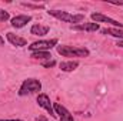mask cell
Here are the masks:
<instances>
[{
	"instance_id": "obj_1",
	"label": "cell",
	"mask_w": 123,
	"mask_h": 121,
	"mask_svg": "<svg viewBox=\"0 0 123 121\" xmlns=\"http://www.w3.org/2000/svg\"><path fill=\"white\" fill-rule=\"evenodd\" d=\"M57 53L63 57H87L90 51L85 47H72V46H57Z\"/></svg>"
},
{
	"instance_id": "obj_2",
	"label": "cell",
	"mask_w": 123,
	"mask_h": 121,
	"mask_svg": "<svg viewBox=\"0 0 123 121\" xmlns=\"http://www.w3.org/2000/svg\"><path fill=\"white\" fill-rule=\"evenodd\" d=\"M50 16L59 19L62 22H66V23H73V26L76 24H80L83 20H85V16L83 14H70L67 11H62V10H50L49 11Z\"/></svg>"
},
{
	"instance_id": "obj_3",
	"label": "cell",
	"mask_w": 123,
	"mask_h": 121,
	"mask_svg": "<svg viewBox=\"0 0 123 121\" xmlns=\"http://www.w3.org/2000/svg\"><path fill=\"white\" fill-rule=\"evenodd\" d=\"M42 90V83L36 78H27L22 83L20 86V90H19V95H30V94H34L37 91Z\"/></svg>"
},
{
	"instance_id": "obj_4",
	"label": "cell",
	"mask_w": 123,
	"mask_h": 121,
	"mask_svg": "<svg viewBox=\"0 0 123 121\" xmlns=\"http://www.w3.org/2000/svg\"><path fill=\"white\" fill-rule=\"evenodd\" d=\"M57 44V38H52V40H39V41H34L29 46L31 51H47L50 50L52 47H55Z\"/></svg>"
},
{
	"instance_id": "obj_5",
	"label": "cell",
	"mask_w": 123,
	"mask_h": 121,
	"mask_svg": "<svg viewBox=\"0 0 123 121\" xmlns=\"http://www.w3.org/2000/svg\"><path fill=\"white\" fill-rule=\"evenodd\" d=\"M92 20L93 22H96V23H107V24H112V26H115V29H122V23H119V22H116L115 19H110V17H107V16H105V14H102V13H92Z\"/></svg>"
},
{
	"instance_id": "obj_6",
	"label": "cell",
	"mask_w": 123,
	"mask_h": 121,
	"mask_svg": "<svg viewBox=\"0 0 123 121\" xmlns=\"http://www.w3.org/2000/svg\"><path fill=\"white\" fill-rule=\"evenodd\" d=\"M37 104H39V107L44 108L52 117H56L55 108H53V105H52V103H50V98H49L46 94H39V95H37Z\"/></svg>"
},
{
	"instance_id": "obj_7",
	"label": "cell",
	"mask_w": 123,
	"mask_h": 121,
	"mask_svg": "<svg viewBox=\"0 0 123 121\" xmlns=\"http://www.w3.org/2000/svg\"><path fill=\"white\" fill-rule=\"evenodd\" d=\"M53 108H55V113H56V114H59V120H60V121H74V120H73V116L69 113V110H67L66 107H63L62 104L55 103Z\"/></svg>"
},
{
	"instance_id": "obj_8",
	"label": "cell",
	"mask_w": 123,
	"mask_h": 121,
	"mask_svg": "<svg viewBox=\"0 0 123 121\" xmlns=\"http://www.w3.org/2000/svg\"><path fill=\"white\" fill-rule=\"evenodd\" d=\"M10 22H12V26H13V27H16V29H22V27H25L29 22H31V17L30 16H26V14H22V16H16V17H13Z\"/></svg>"
},
{
	"instance_id": "obj_9",
	"label": "cell",
	"mask_w": 123,
	"mask_h": 121,
	"mask_svg": "<svg viewBox=\"0 0 123 121\" xmlns=\"http://www.w3.org/2000/svg\"><path fill=\"white\" fill-rule=\"evenodd\" d=\"M72 29L77 31H97L100 27L97 23H80V24L72 26Z\"/></svg>"
},
{
	"instance_id": "obj_10",
	"label": "cell",
	"mask_w": 123,
	"mask_h": 121,
	"mask_svg": "<svg viewBox=\"0 0 123 121\" xmlns=\"http://www.w3.org/2000/svg\"><path fill=\"white\" fill-rule=\"evenodd\" d=\"M6 37H7V40H9L13 46H16V47H25V46L27 44V40H26V38L19 37V36H16V34H13V33H7Z\"/></svg>"
},
{
	"instance_id": "obj_11",
	"label": "cell",
	"mask_w": 123,
	"mask_h": 121,
	"mask_svg": "<svg viewBox=\"0 0 123 121\" xmlns=\"http://www.w3.org/2000/svg\"><path fill=\"white\" fill-rule=\"evenodd\" d=\"M30 33L34 36H44L49 33V27L47 26H42V24H33L30 29Z\"/></svg>"
},
{
	"instance_id": "obj_12",
	"label": "cell",
	"mask_w": 123,
	"mask_h": 121,
	"mask_svg": "<svg viewBox=\"0 0 123 121\" xmlns=\"http://www.w3.org/2000/svg\"><path fill=\"white\" fill-rule=\"evenodd\" d=\"M79 67V61H63L60 63L62 71H73Z\"/></svg>"
},
{
	"instance_id": "obj_13",
	"label": "cell",
	"mask_w": 123,
	"mask_h": 121,
	"mask_svg": "<svg viewBox=\"0 0 123 121\" xmlns=\"http://www.w3.org/2000/svg\"><path fill=\"white\" fill-rule=\"evenodd\" d=\"M103 34H109V36H113V37H117V38H120L123 40V29H103L102 30Z\"/></svg>"
},
{
	"instance_id": "obj_14",
	"label": "cell",
	"mask_w": 123,
	"mask_h": 121,
	"mask_svg": "<svg viewBox=\"0 0 123 121\" xmlns=\"http://www.w3.org/2000/svg\"><path fill=\"white\" fill-rule=\"evenodd\" d=\"M31 57L36 59V60H50L52 54L47 53V51H33L31 53Z\"/></svg>"
},
{
	"instance_id": "obj_15",
	"label": "cell",
	"mask_w": 123,
	"mask_h": 121,
	"mask_svg": "<svg viewBox=\"0 0 123 121\" xmlns=\"http://www.w3.org/2000/svg\"><path fill=\"white\" fill-rule=\"evenodd\" d=\"M9 19H10L9 13H7L6 10H1V9H0V22H7Z\"/></svg>"
},
{
	"instance_id": "obj_16",
	"label": "cell",
	"mask_w": 123,
	"mask_h": 121,
	"mask_svg": "<svg viewBox=\"0 0 123 121\" xmlns=\"http://www.w3.org/2000/svg\"><path fill=\"white\" fill-rule=\"evenodd\" d=\"M36 121H49L46 117H43V116H39L37 118H36Z\"/></svg>"
},
{
	"instance_id": "obj_17",
	"label": "cell",
	"mask_w": 123,
	"mask_h": 121,
	"mask_svg": "<svg viewBox=\"0 0 123 121\" xmlns=\"http://www.w3.org/2000/svg\"><path fill=\"white\" fill-rule=\"evenodd\" d=\"M43 66H44V67H52V66H55V61H50V63H43Z\"/></svg>"
},
{
	"instance_id": "obj_18",
	"label": "cell",
	"mask_w": 123,
	"mask_h": 121,
	"mask_svg": "<svg viewBox=\"0 0 123 121\" xmlns=\"http://www.w3.org/2000/svg\"><path fill=\"white\" fill-rule=\"evenodd\" d=\"M117 46H119V47H122V49H123V40H119V41H117Z\"/></svg>"
},
{
	"instance_id": "obj_19",
	"label": "cell",
	"mask_w": 123,
	"mask_h": 121,
	"mask_svg": "<svg viewBox=\"0 0 123 121\" xmlns=\"http://www.w3.org/2000/svg\"><path fill=\"white\" fill-rule=\"evenodd\" d=\"M3 44H4V40H3V37L0 36V46H3Z\"/></svg>"
},
{
	"instance_id": "obj_20",
	"label": "cell",
	"mask_w": 123,
	"mask_h": 121,
	"mask_svg": "<svg viewBox=\"0 0 123 121\" xmlns=\"http://www.w3.org/2000/svg\"><path fill=\"white\" fill-rule=\"evenodd\" d=\"M0 121H23V120H0Z\"/></svg>"
}]
</instances>
